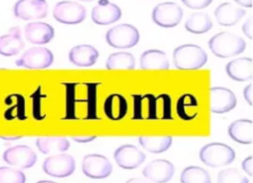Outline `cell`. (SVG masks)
Listing matches in <instances>:
<instances>
[{"label": "cell", "instance_id": "836d02e7", "mask_svg": "<svg viewBox=\"0 0 253 183\" xmlns=\"http://www.w3.org/2000/svg\"><path fill=\"white\" fill-rule=\"evenodd\" d=\"M241 165H242V169L245 173H247L249 176L253 175V158H252V155H249L245 159H243Z\"/></svg>", "mask_w": 253, "mask_h": 183}, {"label": "cell", "instance_id": "8d00e7d4", "mask_svg": "<svg viewBox=\"0 0 253 183\" xmlns=\"http://www.w3.org/2000/svg\"><path fill=\"white\" fill-rule=\"evenodd\" d=\"M96 136H73L72 140L77 143H89L96 139Z\"/></svg>", "mask_w": 253, "mask_h": 183}, {"label": "cell", "instance_id": "484cf974", "mask_svg": "<svg viewBox=\"0 0 253 183\" xmlns=\"http://www.w3.org/2000/svg\"><path fill=\"white\" fill-rule=\"evenodd\" d=\"M171 136H140L138 137L139 145L147 152L152 153H161L166 152L172 144Z\"/></svg>", "mask_w": 253, "mask_h": 183}, {"label": "cell", "instance_id": "ab89813d", "mask_svg": "<svg viewBox=\"0 0 253 183\" xmlns=\"http://www.w3.org/2000/svg\"><path fill=\"white\" fill-rule=\"evenodd\" d=\"M22 137L23 136H0V138L5 141H15V140L21 139Z\"/></svg>", "mask_w": 253, "mask_h": 183}, {"label": "cell", "instance_id": "e0dca14e", "mask_svg": "<svg viewBox=\"0 0 253 183\" xmlns=\"http://www.w3.org/2000/svg\"><path fill=\"white\" fill-rule=\"evenodd\" d=\"M227 76L237 82L249 81L253 78V62L249 57H239L229 61L225 66Z\"/></svg>", "mask_w": 253, "mask_h": 183}, {"label": "cell", "instance_id": "5b68a950", "mask_svg": "<svg viewBox=\"0 0 253 183\" xmlns=\"http://www.w3.org/2000/svg\"><path fill=\"white\" fill-rule=\"evenodd\" d=\"M52 16L58 23L77 25L85 20L86 9L83 5L74 1H59L53 7Z\"/></svg>", "mask_w": 253, "mask_h": 183}, {"label": "cell", "instance_id": "b9f144b4", "mask_svg": "<svg viewBox=\"0 0 253 183\" xmlns=\"http://www.w3.org/2000/svg\"><path fill=\"white\" fill-rule=\"evenodd\" d=\"M79 1H83V2H89V1H93V0H79Z\"/></svg>", "mask_w": 253, "mask_h": 183}, {"label": "cell", "instance_id": "ffe728a7", "mask_svg": "<svg viewBox=\"0 0 253 183\" xmlns=\"http://www.w3.org/2000/svg\"><path fill=\"white\" fill-rule=\"evenodd\" d=\"M25 46L21 36L19 27L11 28L7 34L0 36V55L14 56L17 55Z\"/></svg>", "mask_w": 253, "mask_h": 183}, {"label": "cell", "instance_id": "5bb4252c", "mask_svg": "<svg viewBox=\"0 0 253 183\" xmlns=\"http://www.w3.org/2000/svg\"><path fill=\"white\" fill-rule=\"evenodd\" d=\"M175 167L167 159L158 158L150 161L142 170V174L148 180L155 183H166L174 175Z\"/></svg>", "mask_w": 253, "mask_h": 183}, {"label": "cell", "instance_id": "6da1fadb", "mask_svg": "<svg viewBox=\"0 0 253 183\" xmlns=\"http://www.w3.org/2000/svg\"><path fill=\"white\" fill-rule=\"evenodd\" d=\"M209 48L215 56L228 58L242 53L246 48V42L237 34L220 31L210 38Z\"/></svg>", "mask_w": 253, "mask_h": 183}, {"label": "cell", "instance_id": "9a60e30c", "mask_svg": "<svg viewBox=\"0 0 253 183\" xmlns=\"http://www.w3.org/2000/svg\"><path fill=\"white\" fill-rule=\"evenodd\" d=\"M121 8L108 0H100L98 4L92 8L91 11L92 21L95 24L101 26H107L116 23L121 19Z\"/></svg>", "mask_w": 253, "mask_h": 183}, {"label": "cell", "instance_id": "2e32d148", "mask_svg": "<svg viewBox=\"0 0 253 183\" xmlns=\"http://www.w3.org/2000/svg\"><path fill=\"white\" fill-rule=\"evenodd\" d=\"M54 36L53 28L44 22H31L25 26V37L34 44L48 43Z\"/></svg>", "mask_w": 253, "mask_h": 183}, {"label": "cell", "instance_id": "7402d4cb", "mask_svg": "<svg viewBox=\"0 0 253 183\" xmlns=\"http://www.w3.org/2000/svg\"><path fill=\"white\" fill-rule=\"evenodd\" d=\"M139 67L142 70H168L169 61L162 50L148 49L140 55Z\"/></svg>", "mask_w": 253, "mask_h": 183}, {"label": "cell", "instance_id": "4fadbf2b", "mask_svg": "<svg viewBox=\"0 0 253 183\" xmlns=\"http://www.w3.org/2000/svg\"><path fill=\"white\" fill-rule=\"evenodd\" d=\"M114 158L120 167L124 169H134L145 160V154L137 147L126 144L115 151Z\"/></svg>", "mask_w": 253, "mask_h": 183}, {"label": "cell", "instance_id": "e575fe53", "mask_svg": "<svg viewBox=\"0 0 253 183\" xmlns=\"http://www.w3.org/2000/svg\"><path fill=\"white\" fill-rule=\"evenodd\" d=\"M252 17L248 18V20L242 25V31L245 34V36H247L249 39H252L253 37V27H252Z\"/></svg>", "mask_w": 253, "mask_h": 183}, {"label": "cell", "instance_id": "f35d334b", "mask_svg": "<svg viewBox=\"0 0 253 183\" xmlns=\"http://www.w3.org/2000/svg\"><path fill=\"white\" fill-rule=\"evenodd\" d=\"M126 183H150V182L141 178H130Z\"/></svg>", "mask_w": 253, "mask_h": 183}, {"label": "cell", "instance_id": "8fae6325", "mask_svg": "<svg viewBox=\"0 0 253 183\" xmlns=\"http://www.w3.org/2000/svg\"><path fill=\"white\" fill-rule=\"evenodd\" d=\"M46 0H18L14 5V15L22 20H39L46 17Z\"/></svg>", "mask_w": 253, "mask_h": 183}, {"label": "cell", "instance_id": "9c48e42d", "mask_svg": "<svg viewBox=\"0 0 253 183\" xmlns=\"http://www.w3.org/2000/svg\"><path fill=\"white\" fill-rule=\"evenodd\" d=\"M82 171L89 178L104 179L111 175L113 165L105 155L90 153L82 159Z\"/></svg>", "mask_w": 253, "mask_h": 183}, {"label": "cell", "instance_id": "4dcf8cb0", "mask_svg": "<svg viewBox=\"0 0 253 183\" xmlns=\"http://www.w3.org/2000/svg\"><path fill=\"white\" fill-rule=\"evenodd\" d=\"M217 183H249V179L237 168L229 167L218 172Z\"/></svg>", "mask_w": 253, "mask_h": 183}, {"label": "cell", "instance_id": "83f0119b", "mask_svg": "<svg viewBox=\"0 0 253 183\" xmlns=\"http://www.w3.org/2000/svg\"><path fill=\"white\" fill-rule=\"evenodd\" d=\"M181 183H211L210 173L200 166H187L180 176Z\"/></svg>", "mask_w": 253, "mask_h": 183}, {"label": "cell", "instance_id": "d6986e66", "mask_svg": "<svg viewBox=\"0 0 253 183\" xmlns=\"http://www.w3.org/2000/svg\"><path fill=\"white\" fill-rule=\"evenodd\" d=\"M245 14L246 11L243 8L235 6L229 2L219 4L214 10V18L216 22L224 27L236 25Z\"/></svg>", "mask_w": 253, "mask_h": 183}, {"label": "cell", "instance_id": "44dd1931", "mask_svg": "<svg viewBox=\"0 0 253 183\" xmlns=\"http://www.w3.org/2000/svg\"><path fill=\"white\" fill-rule=\"evenodd\" d=\"M229 137L236 143L249 145L253 142V123L250 119L233 121L227 129Z\"/></svg>", "mask_w": 253, "mask_h": 183}, {"label": "cell", "instance_id": "52a82bcc", "mask_svg": "<svg viewBox=\"0 0 253 183\" xmlns=\"http://www.w3.org/2000/svg\"><path fill=\"white\" fill-rule=\"evenodd\" d=\"M42 170L49 176L64 178L75 170V160L67 153H57L47 156L42 163Z\"/></svg>", "mask_w": 253, "mask_h": 183}, {"label": "cell", "instance_id": "603a6c76", "mask_svg": "<svg viewBox=\"0 0 253 183\" xmlns=\"http://www.w3.org/2000/svg\"><path fill=\"white\" fill-rule=\"evenodd\" d=\"M104 112L106 116L114 121L123 119L127 112V102L119 93L110 94L104 102Z\"/></svg>", "mask_w": 253, "mask_h": 183}, {"label": "cell", "instance_id": "f546056e", "mask_svg": "<svg viewBox=\"0 0 253 183\" xmlns=\"http://www.w3.org/2000/svg\"><path fill=\"white\" fill-rule=\"evenodd\" d=\"M9 98L14 103L12 104L8 99H6V105L7 109L5 111V117L7 119H14V118H20L23 119L25 116V101L24 98L21 95L13 94L10 95Z\"/></svg>", "mask_w": 253, "mask_h": 183}, {"label": "cell", "instance_id": "8992f818", "mask_svg": "<svg viewBox=\"0 0 253 183\" xmlns=\"http://www.w3.org/2000/svg\"><path fill=\"white\" fill-rule=\"evenodd\" d=\"M183 9L174 2H162L152 10V21L161 28H173L180 24L183 18Z\"/></svg>", "mask_w": 253, "mask_h": 183}, {"label": "cell", "instance_id": "4316f807", "mask_svg": "<svg viewBox=\"0 0 253 183\" xmlns=\"http://www.w3.org/2000/svg\"><path fill=\"white\" fill-rule=\"evenodd\" d=\"M106 68L108 70H132L135 68V59L129 52H115L109 55Z\"/></svg>", "mask_w": 253, "mask_h": 183}, {"label": "cell", "instance_id": "3957f363", "mask_svg": "<svg viewBox=\"0 0 253 183\" xmlns=\"http://www.w3.org/2000/svg\"><path fill=\"white\" fill-rule=\"evenodd\" d=\"M200 159L211 167H220L230 164L235 158L233 149L223 143H210L200 151Z\"/></svg>", "mask_w": 253, "mask_h": 183}, {"label": "cell", "instance_id": "d4e9b609", "mask_svg": "<svg viewBox=\"0 0 253 183\" xmlns=\"http://www.w3.org/2000/svg\"><path fill=\"white\" fill-rule=\"evenodd\" d=\"M211 28V19L205 12H195L191 14L185 23L186 30L195 34L205 33Z\"/></svg>", "mask_w": 253, "mask_h": 183}, {"label": "cell", "instance_id": "7a4b0ae2", "mask_svg": "<svg viewBox=\"0 0 253 183\" xmlns=\"http://www.w3.org/2000/svg\"><path fill=\"white\" fill-rule=\"evenodd\" d=\"M173 63L179 70H198L208 62V54L199 45L186 43L173 51Z\"/></svg>", "mask_w": 253, "mask_h": 183}, {"label": "cell", "instance_id": "277c9868", "mask_svg": "<svg viewBox=\"0 0 253 183\" xmlns=\"http://www.w3.org/2000/svg\"><path fill=\"white\" fill-rule=\"evenodd\" d=\"M105 37L107 43L114 48H131L139 40V31L130 24H120L108 30Z\"/></svg>", "mask_w": 253, "mask_h": 183}, {"label": "cell", "instance_id": "74e56055", "mask_svg": "<svg viewBox=\"0 0 253 183\" xmlns=\"http://www.w3.org/2000/svg\"><path fill=\"white\" fill-rule=\"evenodd\" d=\"M238 5L245 7V8H251L252 7V0H233Z\"/></svg>", "mask_w": 253, "mask_h": 183}, {"label": "cell", "instance_id": "ba28073f", "mask_svg": "<svg viewBox=\"0 0 253 183\" xmlns=\"http://www.w3.org/2000/svg\"><path fill=\"white\" fill-rule=\"evenodd\" d=\"M53 62L52 52L43 46L29 48L16 61V65L26 69H45Z\"/></svg>", "mask_w": 253, "mask_h": 183}, {"label": "cell", "instance_id": "ac0fdd59", "mask_svg": "<svg viewBox=\"0 0 253 183\" xmlns=\"http://www.w3.org/2000/svg\"><path fill=\"white\" fill-rule=\"evenodd\" d=\"M99 57L98 50L90 44H79L72 47L68 53L69 61L78 67L93 66Z\"/></svg>", "mask_w": 253, "mask_h": 183}, {"label": "cell", "instance_id": "30bf717a", "mask_svg": "<svg viewBox=\"0 0 253 183\" xmlns=\"http://www.w3.org/2000/svg\"><path fill=\"white\" fill-rule=\"evenodd\" d=\"M36 152L26 145H18L7 149L3 152L6 163L18 168H30L37 162Z\"/></svg>", "mask_w": 253, "mask_h": 183}, {"label": "cell", "instance_id": "f1b7e54d", "mask_svg": "<svg viewBox=\"0 0 253 183\" xmlns=\"http://www.w3.org/2000/svg\"><path fill=\"white\" fill-rule=\"evenodd\" d=\"M198 109V101L194 95L184 94L181 96L177 103V112L180 118L185 120H191L194 117L190 113V111L197 116Z\"/></svg>", "mask_w": 253, "mask_h": 183}, {"label": "cell", "instance_id": "d590c367", "mask_svg": "<svg viewBox=\"0 0 253 183\" xmlns=\"http://www.w3.org/2000/svg\"><path fill=\"white\" fill-rule=\"evenodd\" d=\"M252 85L249 84L247 87L244 88L243 90V95L245 100L248 102L249 105H252V96H253V92H252Z\"/></svg>", "mask_w": 253, "mask_h": 183}, {"label": "cell", "instance_id": "7c38bea8", "mask_svg": "<svg viewBox=\"0 0 253 183\" xmlns=\"http://www.w3.org/2000/svg\"><path fill=\"white\" fill-rule=\"evenodd\" d=\"M237 103L233 92L224 87L210 89V107L212 113H226L232 110Z\"/></svg>", "mask_w": 253, "mask_h": 183}, {"label": "cell", "instance_id": "1f68e13d", "mask_svg": "<svg viewBox=\"0 0 253 183\" xmlns=\"http://www.w3.org/2000/svg\"><path fill=\"white\" fill-rule=\"evenodd\" d=\"M0 183H26V175L19 169L0 166Z\"/></svg>", "mask_w": 253, "mask_h": 183}, {"label": "cell", "instance_id": "cb8c5ba5", "mask_svg": "<svg viewBox=\"0 0 253 183\" xmlns=\"http://www.w3.org/2000/svg\"><path fill=\"white\" fill-rule=\"evenodd\" d=\"M38 150L43 154H57L68 151L70 144L64 137H40L36 141Z\"/></svg>", "mask_w": 253, "mask_h": 183}, {"label": "cell", "instance_id": "60d3db41", "mask_svg": "<svg viewBox=\"0 0 253 183\" xmlns=\"http://www.w3.org/2000/svg\"><path fill=\"white\" fill-rule=\"evenodd\" d=\"M37 183H57V182L50 181V180H40V181H38Z\"/></svg>", "mask_w": 253, "mask_h": 183}, {"label": "cell", "instance_id": "d6a6232c", "mask_svg": "<svg viewBox=\"0 0 253 183\" xmlns=\"http://www.w3.org/2000/svg\"><path fill=\"white\" fill-rule=\"evenodd\" d=\"M181 1L185 6L194 10L207 8L212 2V0H181Z\"/></svg>", "mask_w": 253, "mask_h": 183}]
</instances>
